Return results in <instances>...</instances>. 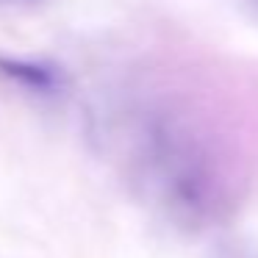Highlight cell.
<instances>
[{
	"mask_svg": "<svg viewBox=\"0 0 258 258\" xmlns=\"http://www.w3.org/2000/svg\"><path fill=\"white\" fill-rule=\"evenodd\" d=\"M136 167L147 191L180 225L200 228L225 211L228 178L211 134L178 106H153L136 128Z\"/></svg>",
	"mask_w": 258,
	"mask_h": 258,
	"instance_id": "cell-1",
	"label": "cell"
},
{
	"mask_svg": "<svg viewBox=\"0 0 258 258\" xmlns=\"http://www.w3.org/2000/svg\"><path fill=\"white\" fill-rule=\"evenodd\" d=\"M0 78L39 100H56L70 86V78L61 64L39 56H17V53L3 50H0Z\"/></svg>",
	"mask_w": 258,
	"mask_h": 258,
	"instance_id": "cell-2",
	"label": "cell"
},
{
	"mask_svg": "<svg viewBox=\"0 0 258 258\" xmlns=\"http://www.w3.org/2000/svg\"><path fill=\"white\" fill-rule=\"evenodd\" d=\"M0 3H42V0H0Z\"/></svg>",
	"mask_w": 258,
	"mask_h": 258,
	"instance_id": "cell-3",
	"label": "cell"
},
{
	"mask_svg": "<svg viewBox=\"0 0 258 258\" xmlns=\"http://www.w3.org/2000/svg\"><path fill=\"white\" fill-rule=\"evenodd\" d=\"M255 3H258V0H255Z\"/></svg>",
	"mask_w": 258,
	"mask_h": 258,
	"instance_id": "cell-4",
	"label": "cell"
}]
</instances>
